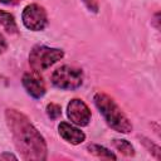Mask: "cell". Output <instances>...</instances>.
Returning <instances> with one entry per match:
<instances>
[{
  "label": "cell",
  "instance_id": "obj_1",
  "mask_svg": "<svg viewBox=\"0 0 161 161\" xmlns=\"http://www.w3.org/2000/svg\"><path fill=\"white\" fill-rule=\"evenodd\" d=\"M5 119L15 147L24 160L42 161L47 158L45 140L24 113L9 108L5 112Z\"/></svg>",
  "mask_w": 161,
  "mask_h": 161
},
{
  "label": "cell",
  "instance_id": "obj_2",
  "mask_svg": "<svg viewBox=\"0 0 161 161\" xmlns=\"http://www.w3.org/2000/svg\"><path fill=\"white\" fill-rule=\"evenodd\" d=\"M93 101L111 128L121 133H130L132 131V125L130 119L122 112L119 106L113 101V98L103 92H98L94 94Z\"/></svg>",
  "mask_w": 161,
  "mask_h": 161
},
{
  "label": "cell",
  "instance_id": "obj_3",
  "mask_svg": "<svg viewBox=\"0 0 161 161\" xmlns=\"http://www.w3.org/2000/svg\"><path fill=\"white\" fill-rule=\"evenodd\" d=\"M64 57V52L58 48H50L47 45H35L29 54V64L33 70L43 72L52 67L54 63Z\"/></svg>",
  "mask_w": 161,
  "mask_h": 161
},
{
  "label": "cell",
  "instance_id": "obj_4",
  "mask_svg": "<svg viewBox=\"0 0 161 161\" xmlns=\"http://www.w3.org/2000/svg\"><path fill=\"white\" fill-rule=\"evenodd\" d=\"M52 83L59 89H77L83 83V72L73 65H62L52 74Z\"/></svg>",
  "mask_w": 161,
  "mask_h": 161
},
{
  "label": "cell",
  "instance_id": "obj_5",
  "mask_svg": "<svg viewBox=\"0 0 161 161\" xmlns=\"http://www.w3.org/2000/svg\"><path fill=\"white\" fill-rule=\"evenodd\" d=\"M21 20L26 29L33 31H39L47 26L48 15L43 6L38 4H30L24 8L21 14Z\"/></svg>",
  "mask_w": 161,
  "mask_h": 161
},
{
  "label": "cell",
  "instance_id": "obj_6",
  "mask_svg": "<svg viewBox=\"0 0 161 161\" xmlns=\"http://www.w3.org/2000/svg\"><path fill=\"white\" fill-rule=\"evenodd\" d=\"M67 116L77 126H87L91 121V109L88 106L79 98L72 99L67 106Z\"/></svg>",
  "mask_w": 161,
  "mask_h": 161
},
{
  "label": "cell",
  "instance_id": "obj_7",
  "mask_svg": "<svg viewBox=\"0 0 161 161\" xmlns=\"http://www.w3.org/2000/svg\"><path fill=\"white\" fill-rule=\"evenodd\" d=\"M23 87L25 88L26 93L33 98H42L45 94V84L43 78L38 74V72H29L23 75Z\"/></svg>",
  "mask_w": 161,
  "mask_h": 161
},
{
  "label": "cell",
  "instance_id": "obj_8",
  "mask_svg": "<svg viewBox=\"0 0 161 161\" xmlns=\"http://www.w3.org/2000/svg\"><path fill=\"white\" fill-rule=\"evenodd\" d=\"M58 132L64 141H67L72 145H79L86 140L84 132L80 131L79 128L72 126L68 122H60L58 126Z\"/></svg>",
  "mask_w": 161,
  "mask_h": 161
},
{
  "label": "cell",
  "instance_id": "obj_9",
  "mask_svg": "<svg viewBox=\"0 0 161 161\" xmlns=\"http://www.w3.org/2000/svg\"><path fill=\"white\" fill-rule=\"evenodd\" d=\"M0 25L9 34H16L18 33V25H16L15 18L13 14H10L8 11L0 10Z\"/></svg>",
  "mask_w": 161,
  "mask_h": 161
},
{
  "label": "cell",
  "instance_id": "obj_10",
  "mask_svg": "<svg viewBox=\"0 0 161 161\" xmlns=\"http://www.w3.org/2000/svg\"><path fill=\"white\" fill-rule=\"evenodd\" d=\"M87 150H88L92 155H94V156H97V157H101V158H112V160H116V158H117V156H116L113 152H111V151L107 150L106 147L99 146V145H96V143L88 145Z\"/></svg>",
  "mask_w": 161,
  "mask_h": 161
},
{
  "label": "cell",
  "instance_id": "obj_11",
  "mask_svg": "<svg viewBox=\"0 0 161 161\" xmlns=\"http://www.w3.org/2000/svg\"><path fill=\"white\" fill-rule=\"evenodd\" d=\"M113 146L116 147L117 151L126 156H133L135 155V148L133 146L127 141V140H113Z\"/></svg>",
  "mask_w": 161,
  "mask_h": 161
},
{
  "label": "cell",
  "instance_id": "obj_12",
  "mask_svg": "<svg viewBox=\"0 0 161 161\" xmlns=\"http://www.w3.org/2000/svg\"><path fill=\"white\" fill-rule=\"evenodd\" d=\"M47 114H48V117L52 118V119L58 118V117L62 114V108H60V106L57 104V103H49V104L47 106Z\"/></svg>",
  "mask_w": 161,
  "mask_h": 161
},
{
  "label": "cell",
  "instance_id": "obj_13",
  "mask_svg": "<svg viewBox=\"0 0 161 161\" xmlns=\"http://www.w3.org/2000/svg\"><path fill=\"white\" fill-rule=\"evenodd\" d=\"M142 142L145 143V146L148 148V150H151L150 152H152L153 155H155V157L157 158V160H160V147L157 146V145H155V143H152L151 141H148V140H146V138H143L142 137Z\"/></svg>",
  "mask_w": 161,
  "mask_h": 161
},
{
  "label": "cell",
  "instance_id": "obj_14",
  "mask_svg": "<svg viewBox=\"0 0 161 161\" xmlns=\"http://www.w3.org/2000/svg\"><path fill=\"white\" fill-rule=\"evenodd\" d=\"M83 3L86 4V6L91 11H93V13L98 11V3H97V0H83Z\"/></svg>",
  "mask_w": 161,
  "mask_h": 161
},
{
  "label": "cell",
  "instance_id": "obj_15",
  "mask_svg": "<svg viewBox=\"0 0 161 161\" xmlns=\"http://www.w3.org/2000/svg\"><path fill=\"white\" fill-rule=\"evenodd\" d=\"M6 49H8V43L4 38V35L0 33V53H4Z\"/></svg>",
  "mask_w": 161,
  "mask_h": 161
},
{
  "label": "cell",
  "instance_id": "obj_16",
  "mask_svg": "<svg viewBox=\"0 0 161 161\" xmlns=\"http://www.w3.org/2000/svg\"><path fill=\"white\" fill-rule=\"evenodd\" d=\"M0 158H1V160H6V158H13V160H16L18 157H16V156H14V155H11V153H3V155L0 156Z\"/></svg>",
  "mask_w": 161,
  "mask_h": 161
},
{
  "label": "cell",
  "instance_id": "obj_17",
  "mask_svg": "<svg viewBox=\"0 0 161 161\" xmlns=\"http://www.w3.org/2000/svg\"><path fill=\"white\" fill-rule=\"evenodd\" d=\"M0 3L6 4V5H15L19 3V0H0Z\"/></svg>",
  "mask_w": 161,
  "mask_h": 161
}]
</instances>
